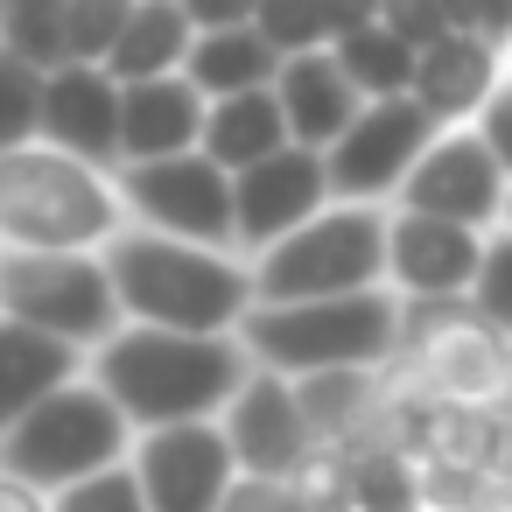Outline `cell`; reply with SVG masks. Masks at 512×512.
Wrapping results in <instances>:
<instances>
[{
  "instance_id": "obj_1",
  "label": "cell",
  "mask_w": 512,
  "mask_h": 512,
  "mask_svg": "<svg viewBox=\"0 0 512 512\" xmlns=\"http://www.w3.org/2000/svg\"><path fill=\"white\" fill-rule=\"evenodd\" d=\"M246 351L239 337H169V330H120L92 358V386L120 407L127 428H190L218 421L232 393L246 386Z\"/></svg>"
},
{
  "instance_id": "obj_2",
  "label": "cell",
  "mask_w": 512,
  "mask_h": 512,
  "mask_svg": "<svg viewBox=\"0 0 512 512\" xmlns=\"http://www.w3.org/2000/svg\"><path fill=\"white\" fill-rule=\"evenodd\" d=\"M113 302L127 330H169V337H239L253 309V274L232 253H204L162 232H120L99 253Z\"/></svg>"
},
{
  "instance_id": "obj_3",
  "label": "cell",
  "mask_w": 512,
  "mask_h": 512,
  "mask_svg": "<svg viewBox=\"0 0 512 512\" xmlns=\"http://www.w3.org/2000/svg\"><path fill=\"white\" fill-rule=\"evenodd\" d=\"M239 351L253 372L274 379H316V372H386L400 358V295L365 288L337 302H295V309H246Z\"/></svg>"
},
{
  "instance_id": "obj_4",
  "label": "cell",
  "mask_w": 512,
  "mask_h": 512,
  "mask_svg": "<svg viewBox=\"0 0 512 512\" xmlns=\"http://www.w3.org/2000/svg\"><path fill=\"white\" fill-rule=\"evenodd\" d=\"M120 239V197L99 169L22 148L0 155V253H106Z\"/></svg>"
},
{
  "instance_id": "obj_5",
  "label": "cell",
  "mask_w": 512,
  "mask_h": 512,
  "mask_svg": "<svg viewBox=\"0 0 512 512\" xmlns=\"http://www.w3.org/2000/svg\"><path fill=\"white\" fill-rule=\"evenodd\" d=\"M246 274H253V309H295V302L386 288V218L372 204H330L323 218L267 246Z\"/></svg>"
},
{
  "instance_id": "obj_6",
  "label": "cell",
  "mask_w": 512,
  "mask_h": 512,
  "mask_svg": "<svg viewBox=\"0 0 512 512\" xmlns=\"http://www.w3.org/2000/svg\"><path fill=\"white\" fill-rule=\"evenodd\" d=\"M127 449H134V428L120 421V407L92 379H78V386L50 393L15 435H0V477L57 498V491H71L99 470L127 463Z\"/></svg>"
},
{
  "instance_id": "obj_7",
  "label": "cell",
  "mask_w": 512,
  "mask_h": 512,
  "mask_svg": "<svg viewBox=\"0 0 512 512\" xmlns=\"http://www.w3.org/2000/svg\"><path fill=\"white\" fill-rule=\"evenodd\" d=\"M393 365L435 407L498 414V400H505V337H491L470 302H400V358Z\"/></svg>"
},
{
  "instance_id": "obj_8",
  "label": "cell",
  "mask_w": 512,
  "mask_h": 512,
  "mask_svg": "<svg viewBox=\"0 0 512 512\" xmlns=\"http://www.w3.org/2000/svg\"><path fill=\"white\" fill-rule=\"evenodd\" d=\"M0 316L71 351L120 337V302L99 253H0Z\"/></svg>"
},
{
  "instance_id": "obj_9",
  "label": "cell",
  "mask_w": 512,
  "mask_h": 512,
  "mask_svg": "<svg viewBox=\"0 0 512 512\" xmlns=\"http://www.w3.org/2000/svg\"><path fill=\"white\" fill-rule=\"evenodd\" d=\"M113 197H120V211H134L162 239H183V246H204V253L232 246V176L204 155L120 169Z\"/></svg>"
},
{
  "instance_id": "obj_10",
  "label": "cell",
  "mask_w": 512,
  "mask_h": 512,
  "mask_svg": "<svg viewBox=\"0 0 512 512\" xmlns=\"http://www.w3.org/2000/svg\"><path fill=\"white\" fill-rule=\"evenodd\" d=\"M442 127L414 106V99H386V106H365L351 120V134L323 155V176H330V197L337 204H379L386 190H400L414 176V162L428 155Z\"/></svg>"
},
{
  "instance_id": "obj_11",
  "label": "cell",
  "mask_w": 512,
  "mask_h": 512,
  "mask_svg": "<svg viewBox=\"0 0 512 512\" xmlns=\"http://www.w3.org/2000/svg\"><path fill=\"white\" fill-rule=\"evenodd\" d=\"M505 190L512 183L491 162V148L477 141V127H442L428 141V155L414 162V176L400 183V211L442 218V225H463V232H484V225H498Z\"/></svg>"
},
{
  "instance_id": "obj_12",
  "label": "cell",
  "mask_w": 512,
  "mask_h": 512,
  "mask_svg": "<svg viewBox=\"0 0 512 512\" xmlns=\"http://www.w3.org/2000/svg\"><path fill=\"white\" fill-rule=\"evenodd\" d=\"M127 470H134L148 512H218L225 491L239 484V463H232L218 421H190V428L141 435Z\"/></svg>"
},
{
  "instance_id": "obj_13",
  "label": "cell",
  "mask_w": 512,
  "mask_h": 512,
  "mask_svg": "<svg viewBox=\"0 0 512 512\" xmlns=\"http://www.w3.org/2000/svg\"><path fill=\"white\" fill-rule=\"evenodd\" d=\"M218 435L239 463V477H274V484H295L309 463H316V435L302 428V407H295V386L274 379V372H246V386L232 393V407L218 414Z\"/></svg>"
},
{
  "instance_id": "obj_14",
  "label": "cell",
  "mask_w": 512,
  "mask_h": 512,
  "mask_svg": "<svg viewBox=\"0 0 512 512\" xmlns=\"http://www.w3.org/2000/svg\"><path fill=\"white\" fill-rule=\"evenodd\" d=\"M323 211H330V176H323V155L309 148H281L260 169L232 176V246L267 253Z\"/></svg>"
},
{
  "instance_id": "obj_15",
  "label": "cell",
  "mask_w": 512,
  "mask_h": 512,
  "mask_svg": "<svg viewBox=\"0 0 512 512\" xmlns=\"http://www.w3.org/2000/svg\"><path fill=\"white\" fill-rule=\"evenodd\" d=\"M484 260V232L442 225V218H386V288L400 302H463Z\"/></svg>"
},
{
  "instance_id": "obj_16",
  "label": "cell",
  "mask_w": 512,
  "mask_h": 512,
  "mask_svg": "<svg viewBox=\"0 0 512 512\" xmlns=\"http://www.w3.org/2000/svg\"><path fill=\"white\" fill-rule=\"evenodd\" d=\"M43 148L99 169L120 155V85L92 64H64L43 78V127H36Z\"/></svg>"
},
{
  "instance_id": "obj_17",
  "label": "cell",
  "mask_w": 512,
  "mask_h": 512,
  "mask_svg": "<svg viewBox=\"0 0 512 512\" xmlns=\"http://www.w3.org/2000/svg\"><path fill=\"white\" fill-rule=\"evenodd\" d=\"M204 99L190 78H155V85H127L120 92V162L141 169V162H176V155H197L204 141Z\"/></svg>"
},
{
  "instance_id": "obj_18",
  "label": "cell",
  "mask_w": 512,
  "mask_h": 512,
  "mask_svg": "<svg viewBox=\"0 0 512 512\" xmlns=\"http://www.w3.org/2000/svg\"><path fill=\"white\" fill-rule=\"evenodd\" d=\"M498 64H505V50H484L477 36L449 29L435 50H421V57H414V92H407V99H414L435 127L477 120V113L491 106V92L505 85V78H498Z\"/></svg>"
},
{
  "instance_id": "obj_19",
  "label": "cell",
  "mask_w": 512,
  "mask_h": 512,
  "mask_svg": "<svg viewBox=\"0 0 512 512\" xmlns=\"http://www.w3.org/2000/svg\"><path fill=\"white\" fill-rule=\"evenodd\" d=\"M274 106L288 120V148H309V155H330L351 134V120L365 113L358 92L344 85V71L330 64V50L323 57H288L281 78H274Z\"/></svg>"
},
{
  "instance_id": "obj_20",
  "label": "cell",
  "mask_w": 512,
  "mask_h": 512,
  "mask_svg": "<svg viewBox=\"0 0 512 512\" xmlns=\"http://www.w3.org/2000/svg\"><path fill=\"white\" fill-rule=\"evenodd\" d=\"M64 386H78V351L0 316V435H15Z\"/></svg>"
},
{
  "instance_id": "obj_21",
  "label": "cell",
  "mask_w": 512,
  "mask_h": 512,
  "mask_svg": "<svg viewBox=\"0 0 512 512\" xmlns=\"http://www.w3.org/2000/svg\"><path fill=\"white\" fill-rule=\"evenodd\" d=\"M190 15H183V0H141V8L127 15L113 57H106V78L127 92V85H155V78H183L190 64Z\"/></svg>"
},
{
  "instance_id": "obj_22",
  "label": "cell",
  "mask_w": 512,
  "mask_h": 512,
  "mask_svg": "<svg viewBox=\"0 0 512 512\" xmlns=\"http://www.w3.org/2000/svg\"><path fill=\"white\" fill-rule=\"evenodd\" d=\"M183 78L197 85V99H204V106H218V99L274 92V78H281V57H274V50H267V36L246 22V29L197 36V43H190V64H183Z\"/></svg>"
},
{
  "instance_id": "obj_23",
  "label": "cell",
  "mask_w": 512,
  "mask_h": 512,
  "mask_svg": "<svg viewBox=\"0 0 512 512\" xmlns=\"http://www.w3.org/2000/svg\"><path fill=\"white\" fill-rule=\"evenodd\" d=\"M281 148H288V120H281L274 92L218 99V106L204 113V141H197V155L218 162L225 176H246V169H260L267 155H281Z\"/></svg>"
},
{
  "instance_id": "obj_24",
  "label": "cell",
  "mask_w": 512,
  "mask_h": 512,
  "mask_svg": "<svg viewBox=\"0 0 512 512\" xmlns=\"http://www.w3.org/2000/svg\"><path fill=\"white\" fill-rule=\"evenodd\" d=\"M330 64L344 71V85L358 92V106H386V99H407L414 92V57L379 29V15H358L330 43Z\"/></svg>"
},
{
  "instance_id": "obj_25",
  "label": "cell",
  "mask_w": 512,
  "mask_h": 512,
  "mask_svg": "<svg viewBox=\"0 0 512 512\" xmlns=\"http://www.w3.org/2000/svg\"><path fill=\"white\" fill-rule=\"evenodd\" d=\"M302 428L316 435V449H351L372 400H379V372H316V379H288Z\"/></svg>"
},
{
  "instance_id": "obj_26",
  "label": "cell",
  "mask_w": 512,
  "mask_h": 512,
  "mask_svg": "<svg viewBox=\"0 0 512 512\" xmlns=\"http://www.w3.org/2000/svg\"><path fill=\"white\" fill-rule=\"evenodd\" d=\"M344 505L351 512H421V463L393 449L344 456Z\"/></svg>"
},
{
  "instance_id": "obj_27",
  "label": "cell",
  "mask_w": 512,
  "mask_h": 512,
  "mask_svg": "<svg viewBox=\"0 0 512 512\" xmlns=\"http://www.w3.org/2000/svg\"><path fill=\"white\" fill-rule=\"evenodd\" d=\"M491 435H498V414L484 407H435L421 414V463H456V470H484L491 463Z\"/></svg>"
},
{
  "instance_id": "obj_28",
  "label": "cell",
  "mask_w": 512,
  "mask_h": 512,
  "mask_svg": "<svg viewBox=\"0 0 512 512\" xmlns=\"http://www.w3.org/2000/svg\"><path fill=\"white\" fill-rule=\"evenodd\" d=\"M0 50L15 64H29L36 78L64 71L71 50H64V0H22V8H0Z\"/></svg>"
},
{
  "instance_id": "obj_29",
  "label": "cell",
  "mask_w": 512,
  "mask_h": 512,
  "mask_svg": "<svg viewBox=\"0 0 512 512\" xmlns=\"http://www.w3.org/2000/svg\"><path fill=\"white\" fill-rule=\"evenodd\" d=\"M358 15H309V8H253V29L267 36V50L288 64V57H323Z\"/></svg>"
},
{
  "instance_id": "obj_30",
  "label": "cell",
  "mask_w": 512,
  "mask_h": 512,
  "mask_svg": "<svg viewBox=\"0 0 512 512\" xmlns=\"http://www.w3.org/2000/svg\"><path fill=\"white\" fill-rule=\"evenodd\" d=\"M127 15H134L127 0H64V50H71V64L106 71V57H113Z\"/></svg>"
},
{
  "instance_id": "obj_31",
  "label": "cell",
  "mask_w": 512,
  "mask_h": 512,
  "mask_svg": "<svg viewBox=\"0 0 512 512\" xmlns=\"http://www.w3.org/2000/svg\"><path fill=\"white\" fill-rule=\"evenodd\" d=\"M36 127H43V78L0 50V155L36 148Z\"/></svg>"
},
{
  "instance_id": "obj_32",
  "label": "cell",
  "mask_w": 512,
  "mask_h": 512,
  "mask_svg": "<svg viewBox=\"0 0 512 512\" xmlns=\"http://www.w3.org/2000/svg\"><path fill=\"white\" fill-rule=\"evenodd\" d=\"M463 302L477 309V323H484L491 337L512 344V239H505V232L484 239V260H477V281H470Z\"/></svg>"
},
{
  "instance_id": "obj_33",
  "label": "cell",
  "mask_w": 512,
  "mask_h": 512,
  "mask_svg": "<svg viewBox=\"0 0 512 512\" xmlns=\"http://www.w3.org/2000/svg\"><path fill=\"white\" fill-rule=\"evenodd\" d=\"M50 512H148V505H141L134 470H127V463H113V470H99V477H85V484L57 491V498H50Z\"/></svg>"
},
{
  "instance_id": "obj_34",
  "label": "cell",
  "mask_w": 512,
  "mask_h": 512,
  "mask_svg": "<svg viewBox=\"0 0 512 512\" xmlns=\"http://www.w3.org/2000/svg\"><path fill=\"white\" fill-rule=\"evenodd\" d=\"M379 29L407 57H421V50H435L449 36V8H442V0H393V8H379Z\"/></svg>"
},
{
  "instance_id": "obj_35",
  "label": "cell",
  "mask_w": 512,
  "mask_h": 512,
  "mask_svg": "<svg viewBox=\"0 0 512 512\" xmlns=\"http://www.w3.org/2000/svg\"><path fill=\"white\" fill-rule=\"evenodd\" d=\"M477 498H484V470L421 463V512H470Z\"/></svg>"
},
{
  "instance_id": "obj_36",
  "label": "cell",
  "mask_w": 512,
  "mask_h": 512,
  "mask_svg": "<svg viewBox=\"0 0 512 512\" xmlns=\"http://www.w3.org/2000/svg\"><path fill=\"white\" fill-rule=\"evenodd\" d=\"M218 512H309V498L295 484H274V477H239Z\"/></svg>"
},
{
  "instance_id": "obj_37",
  "label": "cell",
  "mask_w": 512,
  "mask_h": 512,
  "mask_svg": "<svg viewBox=\"0 0 512 512\" xmlns=\"http://www.w3.org/2000/svg\"><path fill=\"white\" fill-rule=\"evenodd\" d=\"M470 127H477V141L491 148V162H498V169H505V183H512V78L491 92V106H484Z\"/></svg>"
},
{
  "instance_id": "obj_38",
  "label": "cell",
  "mask_w": 512,
  "mask_h": 512,
  "mask_svg": "<svg viewBox=\"0 0 512 512\" xmlns=\"http://www.w3.org/2000/svg\"><path fill=\"white\" fill-rule=\"evenodd\" d=\"M183 15H190V36H218V29H246L253 22L246 0H183Z\"/></svg>"
},
{
  "instance_id": "obj_39",
  "label": "cell",
  "mask_w": 512,
  "mask_h": 512,
  "mask_svg": "<svg viewBox=\"0 0 512 512\" xmlns=\"http://www.w3.org/2000/svg\"><path fill=\"white\" fill-rule=\"evenodd\" d=\"M484 484H505V491H512V414H498V435H491V463H484Z\"/></svg>"
},
{
  "instance_id": "obj_40",
  "label": "cell",
  "mask_w": 512,
  "mask_h": 512,
  "mask_svg": "<svg viewBox=\"0 0 512 512\" xmlns=\"http://www.w3.org/2000/svg\"><path fill=\"white\" fill-rule=\"evenodd\" d=\"M0 512H50V498L29 491V484H15V477H0Z\"/></svg>"
},
{
  "instance_id": "obj_41",
  "label": "cell",
  "mask_w": 512,
  "mask_h": 512,
  "mask_svg": "<svg viewBox=\"0 0 512 512\" xmlns=\"http://www.w3.org/2000/svg\"><path fill=\"white\" fill-rule=\"evenodd\" d=\"M470 512H512V491H505V484H484V498H477Z\"/></svg>"
},
{
  "instance_id": "obj_42",
  "label": "cell",
  "mask_w": 512,
  "mask_h": 512,
  "mask_svg": "<svg viewBox=\"0 0 512 512\" xmlns=\"http://www.w3.org/2000/svg\"><path fill=\"white\" fill-rule=\"evenodd\" d=\"M498 414H512V344H505V400H498Z\"/></svg>"
},
{
  "instance_id": "obj_43",
  "label": "cell",
  "mask_w": 512,
  "mask_h": 512,
  "mask_svg": "<svg viewBox=\"0 0 512 512\" xmlns=\"http://www.w3.org/2000/svg\"><path fill=\"white\" fill-rule=\"evenodd\" d=\"M498 232L512 239V190H505V211H498Z\"/></svg>"
}]
</instances>
